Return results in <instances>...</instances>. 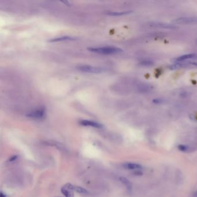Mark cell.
I'll use <instances>...</instances> for the list:
<instances>
[{
  "label": "cell",
  "instance_id": "obj_10",
  "mask_svg": "<svg viewBox=\"0 0 197 197\" xmlns=\"http://www.w3.org/2000/svg\"><path fill=\"white\" fill-rule=\"evenodd\" d=\"M197 56L194 54H184L183 56H181V57H179L175 58L174 59L172 60V61L173 62H180V61H182L186 60H188V59H191V58H193L196 57Z\"/></svg>",
  "mask_w": 197,
  "mask_h": 197
},
{
  "label": "cell",
  "instance_id": "obj_14",
  "mask_svg": "<svg viewBox=\"0 0 197 197\" xmlns=\"http://www.w3.org/2000/svg\"><path fill=\"white\" fill-rule=\"evenodd\" d=\"M153 62L149 60H146V61H143L140 62V65L143 66H153Z\"/></svg>",
  "mask_w": 197,
  "mask_h": 197
},
{
  "label": "cell",
  "instance_id": "obj_4",
  "mask_svg": "<svg viewBox=\"0 0 197 197\" xmlns=\"http://www.w3.org/2000/svg\"><path fill=\"white\" fill-rule=\"evenodd\" d=\"M46 113L45 107H42L28 113L26 116L34 119H41L45 117Z\"/></svg>",
  "mask_w": 197,
  "mask_h": 197
},
{
  "label": "cell",
  "instance_id": "obj_23",
  "mask_svg": "<svg viewBox=\"0 0 197 197\" xmlns=\"http://www.w3.org/2000/svg\"><path fill=\"white\" fill-rule=\"evenodd\" d=\"M63 3H64V4H66V5H70V4H69L68 3V2H67V1H65V2H62Z\"/></svg>",
  "mask_w": 197,
  "mask_h": 197
},
{
  "label": "cell",
  "instance_id": "obj_5",
  "mask_svg": "<svg viewBox=\"0 0 197 197\" xmlns=\"http://www.w3.org/2000/svg\"><path fill=\"white\" fill-rule=\"evenodd\" d=\"M149 27L153 28H165V29H173L176 28V27L174 25L171 24H167L164 23H159V22H151L148 23Z\"/></svg>",
  "mask_w": 197,
  "mask_h": 197
},
{
  "label": "cell",
  "instance_id": "obj_2",
  "mask_svg": "<svg viewBox=\"0 0 197 197\" xmlns=\"http://www.w3.org/2000/svg\"><path fill=\"white\" fill-rule=\"evenodd\" d=\"M78 69L82 72H83L93 73V74H99V73L103 72L105 71L104 69H102L101 68L87 66V65L78 66Z\"/></svg>",
  "mask_w": 197,
  "mask_h": 197
},
{
  "label": "cell",
  "instance_id": "obj_18",
  "mask_svg": "<svg viewBox=\"0 0 197 197\" xmlns=\"http://www.w3.org/2000/svg\"><path fill=\"white\" fill-rule=\"evenodd\" d=\"M134 175H135L136 176H142V175H143V172H141L140 170H137L136 171H135L134 172Z\"/></svg>",
  "mask_w": 197,
  "mask_h": 197
},
{
  "label": "cell",
  "instance_id": "obj_16",
  "mask_svg": "<svg viewBox=\"0 0 197 197\" xmlns=\"http://www.w3.org/2000/svg\"><path fill=\"white\" fill-rule=\"evenodd\" d=\"M182 66H183V65L181 64H173V65L170 66L169 68L171 69H176L181 68V67H182Z\"/></svg>",
  "mask_w": 197,
  "mask_h": 197
},
{
  "label": "cell",
  "instance_id": "obj_21",
  "mask_svg": "<svg viewBox=\"0 0 197 197\" xmlns=\"http://www.w3.org/2000/svg\"><path fill=\"white\" fill-rule=\"evenodd\" d=\"M193 197H197V191H195L193 194Z\"/></svg>",
  "mask_w": 197,
  "mask_h": 197
},
{
  "label": "cell",
  "instance_id": "obj_11",
  "mask_svg": "<svg viewBox=\"0 0 197 197\" xmlns=\"http://www.w3.org/2000/svg\"><path fill=\"white\" fill-rule=\"evenodd\" d=\"M119 180L120 181L124 184L126 187L127 188L128 190H131L132 189V185L131 182L130 181H129L128 179H127L125 177H123V176H121L119 178Z\"/></svg>",
  "mask_w": 197,
  "mask_h": 197
},
{
  "label": "cell",
  "instance_id": "obj_1",
  "mask_svg": "<svg viewBox=\"0 0 197 197\" xmlns=\"http://www.w3.org/2000/svg\"><path fill=\"white\" fill-rule=\"evenodd\" d=\"M87 50L91 52L102 54H117L123 51V50L116 47H102V48H91Z\"/></svg>",
  "mask_w": 197,
  "mask_h": 197
},
{
  "label": "cell",
  "instance_id": "obj_6",
  "mask_svg": "<svg viewBox=\"0 0 197 197\" xmlns=\"http://www.w3.org/2000/svg\"><path fill=\"white\" fill-rule=\"evenodd\" d=\"M79 124L83 126H90L91 127H94L96 128H103L104 127V125L102 124L90 120H82L79 122Z\"/></svg>",
  "mask_w": 197,
  "mask_h": 197
},
{
  "label": "cell",
  "instance_id": "obj_12",
  "mask_svg": "<svg viewBox=\"0 0 197 197\" xmlns=\"http://www.w3.org/2000/svg\"><path fill=\"white\" fill-rule=\"evenodd\" d=\"M132 11H125V12H109L107 15L110 16H123L125 15H128L132 13Z\"/></svg>",
  "mask_w": 197,
  "mask_h": 197
},
{
  "label": "cell",
  "instance_id": "obj_13",
  "mask_svg": "<svg viewBox=\"0 0 197 197\" xmlns=\"http://www.w3.org/2000/svg\"><path fill=\"white\" fill-rule=\"evenodd\" d=\"M61 191V193H63V194L66 197H74V194H73L72 191L66 189L64 187H62Z\"/></svg>",
  "mask_w": 197,
  "mask_h": 197
},
{
  "label": "cell",
  "instance_id": "obj_3",
  "mask_svg": "<svg viewBox=\"0 0 197 197\" xmlns=\"http://www.w3.org/2000/svg\"><path fill=\"white\" fill-rule=\"evenodd\" d=\"M173 23L181 25H197V17H181L173 20Z\"/></svg>",
  "mask_w": 197,
  "mask_h": 197
},
{
  "label": "cell",
  "instance_id": "obj_8",
  "mask_svg": "<svg viewBox=\"0 0 197 197\" xmlns=\"http://www.w3.org/2000/svg\"><path fill=\"white\" fill-rule=\"evenodd\" d=\"M76 38L70 36H62L57 38H54L50 40L49 42H57L65 41H74L76 40Z\"/></svg>",
  "mask_w": 197,
  "mask_h": 197
},
{
  "label": "cell",
  "instance_id": "obj_22",
  "mask_svg": "<svg viewBox=\"0 0 197 197\" xmlns=\"http://www.w3.org/2000/svg\"><path fill=\"white\" fill-rule=\"evenodd\" d=\"M0 197H6V196L2 193V192L0 194Z\"/></svg>",
  "mask_w": 197,
  "mask_h": 197
},
{
  "label": "cell",
  "instance_id": "obj_17",
  "mask_svg": "<svg viewBox=\"0 0 197 197\" xmlns=\"http://www.w3.org/2000/svg\"><path fill=\"white\" fill-rule=\"evenodd\" d=\"M163 102V101L161 99H155L153 101V102L156 104H160L162 103Z\"/></svg>",
  "mask_w": 197,
  "mask_h": 197
},
{
  "label": "cell",
  "instance_id": "obj_19",
  "mask_svg": "<svg viewBox=\"0 0 197 197\" xmlns=\"http://www.w3.org/2000/svg\"><path fill=\"white\" fill-rule=\"evenodd\" d=\"M17 158V156H12V157L9 160V161H15V160H16Z\"/></svg>",
  "mask_w": 197,
  "mask_h": 197
},
{
  "label": "cell",
  "instance_id": "obj_9",
  "mask_svg": "<svg viewBox=\"0 0 197 197\" xmlns=\"http://www.w3.org/2000/svg\"><path fill=\"white\" fill-rule=\"evenodd\" d=\"M123 166L126 169L129 170H134V169H140L142 167L140 165L135 163H126L123 165Z\"/></svg>",
  "mask_w": 197,
  "mask_h": 197
},
{
  "label": "cell",
  "instance_id": "obj_15",
  "mask_svg": "<svg viewBox=\"0 0 197 197\" xmlns=\"http://www.w3.org/2000/svg\"><path fill=\"white\" fill-rule=\"evenodd\" d=\"M178 148L180 151H183V152H186L189 150V146H186V145H178Z\"/></svg>",
  "mask_w": 197,
  "mask_h": 197
},
{
  "label": "cell",
  "instance_id": "obj_7",
  "mask_svg": "<svg viewBox=\"0 0 197 197\" xmlns=\"http://www.w3.org/2000/svg\"><path fill=\"white\" fill-rule=\"evenodd\" d=\"M66 189H68L71 191H74L76 193H81V194H86L87 193V191L86 189H83L81 187H78V186H75L72 185L71 184L67 183L64 186Z\"/></svg>",
  "mask_w": 197,
  "mask_h": 197
},
{
  "label": "cell",
  "instance_id": "obj_20",
  "mask_svg": "<svg viewBox=\"0 0 197 197\" xmlns=\"http://www.w3.org/2000/svg\"><path fill=\"white\" fill-rule=\"evenodd\" d=\"M190 119H191V120H195V119H196V117H195V116H194V115H190Z\"/></svg>",
  "mask_w": 197,
  "mask_h": 197
}]
</instances>
